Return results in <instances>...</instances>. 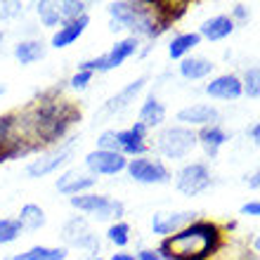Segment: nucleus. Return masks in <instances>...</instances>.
I'll return each instance as SVG.
<instances>
[{
	"label": "nucleus",
	"instance_id": "nucleus-17",
	"mask_svg": "<svg viewBox=\"0 0 260 260\" xmlns=\"http://www.w3.org/2000/svg\"><path fill=\"white\" fill-rule=\"evenodd\" d=\"M218 118V111L213 109L211 104H194V107H187L178 114V121L189 125H208Z\"/></svg>",
	"mask_w": 260,
	"mask_h": 260
},
{
	"label": "nucleus",
	"instance_id": "nucleus-22",
	"mask_svg": "<svg viewBox=\"0 0 260 260\" xmlns=\"http://www.w3.org/2000/svg\"><path fill=\"white\" fill-rule=\"evenodd\" d=\"M17 220L21 222V227H24V230L36 232V230H41V227L45 225V211H43L38 204H24Z\"/></svg>",
	"mask_w": 260,
	"mask_h": 260
},
{
	"label": "nucleus",
	"instance_id": "nucleus-42",
	"mask_svg": "<svg viewBox=\"0 0 260 260\" xmlns=\"http://www.w3.org/2000/svg\"><path fill=\"white\" fill-rule=\"evenodd\" d=\"M0 43H3V31H0Z\"/></svg>",
	"mask_w": 260,
	"mask_h": 260
},
{
	"label": "nucleus",
	"instance_id": "nucleus-1",
	"mask_svg": "<svg viewBox=\"0 0 260 260\" xmlns=\"http://www.w3.org/2000/svg\"><path fill=\"white\" fill-rule=\"evenodd\" d=\"M220 232L211 222H192L189 227L166 237L158 255L161 260H206L218 248Z\"/></svg>",
	"mask_w": 260,
	"mask_h": 260
},
{
	"label": "nucleus",
	"instance_id": "nucleus-41",
	"mask_svg": "<svg viewBox=\"0 0 260 260\" xmlns=\"http://www.w3.org/2000/svg\"><path fill=\"white\" fill-rule=\"evenodd\" d=\"M88 260H102V258H100V255H92V258H88Z\"/></svg>",
	"mask_w": 260,
	"mask_h": 260
},
{
	"label": "nucleus",
	"instance_id": "nucleus-15",
	"mask_svg": "<svg viewBox=\"0 0 260 260\" xmlns=\"http://www.w3.org/2000/svg\"><path fill=\"white\" fill-rule=\"evenodd\" d=\"M206 92L211 97H218V100H237L244 92V88H241V81L234 74H225L208 83Z\"/></svg>",
	"mask_w": 260,
	"mask_h": 260
},
{
	"label": "nucleus",
	"instance_id": "nucleus-9",
	"mask_svg": "<svg viewBox=\"0 0 260 260\" xmlns=\"http://www.w3.org/2000/svg\"><path fill=\"white\" fill-rule=\"evenodd\" d=\"M178 189L187 197H192V194H199L204 192L206 187L211 185V173L206 168L204 164H189L185 166L182 171L178 173Z\"/></svg>",
	"mask_w": 260,
	"mask_h": 260
},
{
	"label": "nucleus",
	"instance_id": "nucleus-25",
	"mask_svg": "<svg viewBox=\"0 0 260 260\" xmlns=\"http://www.w3.org/2000/svg\"><path fill=\"white\" fill-rule=\"evenodd\" d=\"M57 10H59L62 21L88 17V3H83V0H62V3H57Z\"/></svg>",
	"mask_w": 260,
	"mask_h": 260
},
{
	"label": "nucleus",
	"instance_id": "nucleus-3",
	"mask_svg": "<svg viewBox=\"0 0 260 260\" xmlns=\"http://www.w3.org/2000/svg\"><path fill=\"white\" fill-rule=\"evenodd\" d=\"M69 201H71L74 208H78L83 213H90L97 220L121 222V215H123V204L116 201V199L104 197V194H78V197H71Z\"/></svg>",
	"mask_w": 260,
	"mask_h": 260
},
{
	"label": "nucleus",
	"instance_id": "nucleus-13",
	"mask_svg": "<svg viewBox=\"0 0 260 260\" xmlns=\"http://www.w3.org/2000/svg\"><path fill=\"white\" fill-rule=\"evenodd\" d=\"M194 215L197 213H173V215H164V213H158V215H154V220H151V230L156 234H175L178 230H185V227H189L194 222Z\"/></svg>",
	"mask_w": 260,
	"mask_h": 260
},
{
	"label": "nucleus",
	"instance_id": "nucleus-33",
	"mask_svg": "<svg viewBox=\"0 0 260 260\" xmlns=\"http://www.w3.org/2000/svg\"><path fill=\"white\" fill-rule=\"evenodd\" d=\"M19 12H21L19 3H0V21L12 19L14 14H19Z\"/></svg>",
	"mask_w": 260,
	"mask_h": 260
},
{
	"label": "nucleus",
	"instance_id": "nucleus-40",
	"mask_svg": "<svg viewBox=\"0 0 260 260\" xmlns=\"http://www.w3.org/2000/svg\"><path fill=\"white\" fill-rule=\"evenodd\" d=\"M255 248H258V251H260V234H258V237H255Z\"/></svg>",
	"mask_w": 260,
	"mask_h": 260
},
{
	"label": "nucleus",
	"instance_id": "nucleus-8",
	"mask_svg": "<svg viewBox=\"0 0 260 260\" xmlns=\"http://www.w3.org/2000/svg\"><path fill=\"white\" fill-rule=\"evenodd\" d=\"M85 166H88L90 175H116L123 168H128V158L123 154H116V151H102L95 149L85 156Z\"/></svg>",
	"mask_w": 260,
	"mask_h": 260
},
{
	"label": "nucleus",
	"instance_id": "nucleus-39",
	"mask_svg": "<svg viewBox=\"0 0 260 260\" xmlns=\"http://www.w3.org/2000/svg\"><path fill=\"white\" fill-rule=\"evenodd\" d=\"M248 182H251V187H255V189H260V173H258V175H253V178L248 180Z\"/></svg>",
	"mask_w": 260,
	"mask_h": 260
},
{
	"label": "nucleus",
	"instance_id": "nucleus-38",
	"mask_svg": "<svg viewBox=\"0 0 260 260\" xmlns=\"http://www.w3.org/2000/svg\"><path fill=\"white\" fill-rule=\"evenodd\" d=\"M234 14H237L239 19H244V17H246V7H244V5H237V7H234Z\"/></svg>",
	"mask_w": 260,
	"mask_h": 260
},
{
	"label": "nucleus",
	"instance_id": "nucleus-35",
	"mask_svg": "<svg viewBox=\"0 0 260 260\" xmlns=\"http://www.w3.org/2000/svg\"><path fill=\"white\" fill-rule=\"evenodd\" d=\"M137 260H161V255H158V251H140L137 253Z\"/></svg>",
	"mask_w": 260,
	"mask_h": 260
},
{
	"label": "nucleus",
	"instance_id": "nucleus-43",
	"mask_svg": "<svg viewBox=\"0 0 260 260\" xmlns=\"http://www.w3.org/2000/svg\"><path fill=\"white\" fill-rule=\"evenodd\" d=\"M0 95H3V85H0Z\"/></svg>",
	"mask_w": 260,
	"mask_h": 260
},
{
	"label": "nucleus",
	"instance_id": "nucleus-26",
	"mask_svg": "<svg viewBox=\"0 0 260 260\" xmlns=\"http://www.w3.org/2000/svg\"><path fill=\"white\" fill-rule=\"evenodd\" d=\"M199 38H201L199 34H182V36H178V38H173L171 45H168V55H171L173 59H180V57L185 55V52H189L194 45H199Z\"/></svg>",
	"mask_w": 260,
	"mask_h": 260
},
{
	"label": "nucleus",
	"instance_id": "nucleus-12",
	"mask_svg": "<svg viewBox=\"0 0 260 260\" xmlns=\"http://www.w3.org/2000/svg\"><path fill=\"white\" fill-rule=\"evenodd\" d=\"M97 185L95 175H83L78 171H67L62 178L57 180V189L62 194H69V197H78V194L88 192Z\"/></svg>",
	"mask_w": 260,
	"mask_h": 260
},
{
	"label": "nucleus",
	"instance_id": "nucleus-2",
	"mask_svg": "<svg viewBox=\"0 0 260 260\" xmlns=\"http://www.w3.org/2000/svg\"><path fill=\"white\" fill-rule=\"evenodd\" d=\"M166 7L158 5H149V3H111L109 5V14L114 17V24L111 28L118 31V28H130L133 34L137 36H156L161 34L171 21Z\"/></svg>",
	"mask_w": 260,
	"mask_h": 260
},
{
	"label": "nucleus",
	"instance_id": "nucleus-19",
	"mask_svg": "<svg viewBox=\"0 0 260 260\" xmlns=\"http://www.w3.org/2000/svg\"><path fill=\"white\" fill-rule=\"evenodd\" d=\"M234 31L232 17H213V19L204 21L201 26V36H206L208 41H222Z\"/></svg>",
	"mask_w": 260,
	"mask_h": 260
},
{
	"label": "nucleus",
	"instance_id": "nucleus-18",
	"mask_svg": "<svg viewBox=\"0 0 260 260\" xmlns=\"http://www.w3.org/2000/svg\"><path fill=\"white\" fill-rule=\"evenodd\" d=\"M67 255L69 253L64 246H31L24 253H17L5 260H64Z\"/></svg>",
	"mask_w": 260,
	"mask_h": 260
},
{
	"label": "nucleus",
	"instance_id": "nucleus-37",
	"mask_svg": "<svg viewBox=\"0 0 260 260\" xmlns=\"http://www.w3.org/2000/svg\"><path fill=\"white\" fill-rule=\"evenodd\" d=\"M251 137H253V142L260 144V123L253 125V130H251Z\"/></svg>",
	"mask_w": 260,
	"mask_h": 260
},
{
	"label": "nucleus",
	"instance_id": "nucleus-32",
	"mask_svg": "<svg viewBox=\"0 0 260 260\" xmlns=\"http://www.w3.org/2000/svg\"><path fill=\"white\" fill-rule=\"evenodd\" d=\"M92 76L95 74H90V71H83V69H78L71 78H69V85L74 90H85L90 85V81H92Z\"/></svg>",
	"mask_w": 260,
	"mask_h": 260
},
{
	"label": "nucleus",
	"instance_id": "nucleus-23",
	"mask_svg": "<svg viewBox=\"0 0 260 260\" xmlns=\"http://www.w3.org/2000/svg\"><path fill=\"white\" fill-rule=\"evenodd\" d=\"M211 71H213V64L208 59H204V57H189V59H185V62L180 64V74L185 76V78H192V81L204 78Z\"/></svg>",
	"mask_w": 260,
	"mask_h": 260
},
{
	"label": "nucleus",
	"instance_id": "nucleus-29",
	"mask_svg": "<svg viewBox=\"0 0 260 260\" xmlns=\"http://www.w3.org/2000/svg\"><path fill=\"white\" fill-rule=\"evenodd\" d=\"M107 239H109L114 246H118V248L128 246V241H130V227L125 225V222H111L109 230H107Z\"/></svg>",
	"mask_w": 260,
	"mask_h": 260
},
{
	"label": "nucleus",
	"instance_id": "nucleus-36",
	"mask_svg": "<svg viewBox=\"0 0 260 260\" xmlns=\"http://www.w3.org/2000/svg\"><path fill=\"white\" fill-rule=\"evenodd\" d=\"M109 260H137L135 255H130V253H114Z\"/></svg>",
	"mask_w": 260,
	"mask_h": 260
},
{
	"label": "nucleus",
	"instance_id": "nucleus-27",
	"mask_svg": "<svg viewBox=\"0 0 260 260\" xmlns=\"http://www.w3.org/2000/svg\"><path fill=\"white\" fill-rule=\"evenodd\" d=\"M36 12H38V17H41V24L43 26H62L64 21H62V17H59V10H57V3H38L36 5Z\"/></svg>",
	"mask_w": 260,
	"mask_h": 260
},
{
	"label": "nucleus",
	"instance_id": "nucleus-5",
	"mask_svg": "<svg viewBox=\"0 0 260 260\" xmlns=\"http://www.w3.org/2000/svg\"><path fill=\"white\" fill-rule=\"evenodd\" d=\"M197 135L187 128H166L156 137V149L168 158H182L194 149Z\"/></svg>",
	"mask_w": 260,
	"mask_h": 260
},
{
	"label": "nucleus",
	"instance_id": "nucleus-11",
	"mask_svg": "<svg viewBox=\"0 0 260 260\" xmlns=\"http://www.w3.org/2000/svg\"><path fill=\"white\" fill-rule=\"evenodd\" d=\"M144 128L142 123H135L133 128L128 130H116L118 135V149L123 156H142L144 151H147V142H144Z\"/></svg>",
	"mask_w": 260,
	"mask_h": 260
},
{
	"label": "nucleus",
	"instance_id": "nucleus-4",
	"mask_svg": "<svg viewBox=\"0 0 260 260\" xmlns=\"http://www.w3.org/2000/svg\"><path fill=\"white\" fill-rule=\"evenodd\" d=\"M135 52H137V38L135 36H128V38H123V41H118L107 55L95 57V59H88V62H83L78 69L90 71V74H95V71H111V69L121 67L125 59H130Z\"/></svg>",
	"mask_w": 260,
	"mask_h": 260
},
{
	"label": "nucleus",
	"instance_id": "nucleus-21",
	"mask_svg": "<svg viewBox=\"0 0 260 260\" xmlns=\"http://www.w3.org/2000/svg\"><path fill=\"white\" fill-rule=\"evenodd\" d=\"M164 118H166L164 104L158 102V100H154V97H147V102L140 109V121L137 123H142L144 128H154V125L164 123Z\"/></svg>",
	"mask_w": 260,
	"mask_h": 260
},
{
	"label": "nucleus",
	"instance_id": "nucleus-20",
	"mask_svg": "<svg viewBox=\"0 0 260 260\" xmlns=\"http://www.w3.org/2000/svg\"><path fill=\"white\" fill-rule=\"evenodd\" d=\"M43 55H45V45L41 41H19L14 45V59L24 67L43 59Z\"/></svg>",
	"mask_w": 260,
	"mask_h": 260
},
{
	"label": "nucleus",
	"instance_id": "nucleus-16",
	"mask_svg": "<svg viewBox=\"0 0 260 260\" xmlns=\"http://www.w3.org/2000/svg\"><path fill=\"white\" fill-rule=\"evenodd\" d=\"M144 88V78H137V81H133L130 85H125L121 92H116V95L111 97L109 102L104 104V114H118V111H123L130 107V102H135L137 92Z\"/></svg>",
	"mask_w": 260,
	"mask_h": 260
},
{
	"label": "nucleus",
	"instance_id": "nucleus-6",
	"mask_svg": "<svg viewBox=\"0 0 260 260\" xmlns=\"http://www.w3.org/2000/svg\"><path fill=\"white\" fill-rule=\"evenodd\" d=\"M62 239L67 246H76V248H88L92 255H97L100 251V239L97 234H92L88 220L81 218V215H74L69 220L62 230Z\"/></svg>",
	"mask_w": 260,
	"mask_h": 260
},
{
	"label": "nucleus",
	"instance_id": "nucleus-30",
	"mask_svg": "<svg viewBox=\"0 0 260 260\" xmlns=\"http://www.w3.org/2000/svg\"><path fill=\"white\" fill-rule=\"evenodd\" d=\"M241 88H244V92H246L248 97H260V69L258 67H253V69H248L246 71Z\"/></svg>",
	"mask_w": 260,
	"mask_h": 260
},
{
	"label": "nucleus",
	"instance_id": "nucleus-24",
	"mask_svg": "<svg viewBox=\"0 0 260 260\" xmlns=\"http://www.w3.org/2000/svg\"><path fill=\"white\" fill-rule=\"evenodd\" d=\"M197 140H201V144L206 147V151H208L211 156H215V154H218V149L222 147V144H225L227 135L218 128V125H206Z\"/></svg>",
	"mask_w": 260,
	"mask_h": 260
},
{
	"label": "nucleus",
	"instance_id": "nucleus-10",
	"mask_svg": "<svg viewBox=\"0 0 260 260\" xmlns=\"http://www.w3.org/2000/svg\"><path fill=\"white\" fill-rule=\"evenodd\" d=\"M69 158H71V147H59V149L50 151V154H43V156L34 158L26 166V173L31 178H45L50 173H55L59 166L67 164Z\"/></svg>",
	"mask_w": 260,
	"mask_h": 260
},
{
	"label": "nucleus",
	"instance_id": "nucleus-7",
	"mask_svg": "<svg viewBox=\"0 0 260 260\" xmlns=\"http://www.w3.org/2000/svg\"><path fill=\"white\" fill-rule=\"evenodd\" d=\"M128 173L135 182H142V185H164L171 180V173L166 171V166L161 161H154V158H130L128 161Z\"/></svg>",
	"mask_w": 260,
	"mask_h": 260
},
{
	"label": "nucleus",
	"instance_id": "nucleus-14",
	"mask_svg": "<svg viewBox=\"0 0 260 260\" xmlns=\"http://www.w3.org/2000/svg\"><path fill=\"white\" fill-rule=\"evenodd\" d=\"M88 24H90V17H81V19L64 21L62 26L55 31V36H52V48L59 50V48H67V45L76 43L83 34H85Z\"/></svg>",
	"mask_w": 260,
	"mask_h": 260
},
{
	"label": "nucleus",
	"instance_id": "nucleus-34",
	"mask_svg": "<svg viewBox=\"0 0 260 260\" xmlns=\"http://www.w3.org/2000/svg\"><path fill=\"white\" fill-rule=\"evenodd\" d=\"M241 213H244V215H260V201L244 204V206H241Z\"/></svg>",
	"mask_w": 260,
	"mask_h": 260
},
{
	"label": "nucleus",
	"instance_id": "nucleus-31",
	"mask_svg": "<svg viewBox=\"0 0 260 260\" xmlns=\"http://www.w3.org/2000/svg\"><path fill=\"white\" fill-rule=\"evenodd\" d=\"M97 149H102V151H116V154H121V149H118V135H116V130H104L102 135L97 137Z\"/></svg>",
	"mask_w": 260,
	"mask_h": 260
},
{
	"label": "nucleus",
	"instance_id": "nucleus-28",
	"mask_svg": "<svg viewBox=\"0 0 260 260\" xmlns=\"http://www.w3.org/2000/svg\"><path fill=\"white\" fill-rule=\"evenodd\" d=\"M24 232V227L17 218H3L0 220V244H12Z\"/></svg>",
	"mask_w": 260,
	"mask_h": 260
}]
</instances>
